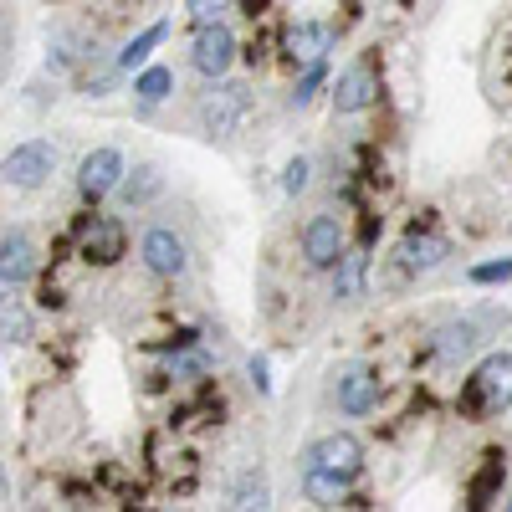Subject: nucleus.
Here are the masks:
<instances>
[{"mask_svg": "<svg viewBox=\"0 0 512 512\" xmlns=\"http://www.w3.org/2000/svg\"><path fill=\"white\" fill-rule=\"evenodd\" d=\"M328 47H333V26H328V21H303V26H292V36H287V57H292L297 67L323 62Z\"/></svg>", "mask_w": 512, "mask_h": 512, "instance_id": "obj_14", "label": "nucleus"}, {"mask_svg": "<svg viewBox=\"0 0 512 512\" xmlns=\"http://www.w3.org/2000/svg\"><path fill=\"white\" fill-rule=\"evenodd\" d=\"M134 93H139V103H144V108L164 103L169 93H175V72H169V67H144V72L134 77Z\"/></svg>", "mask_w": 512, "mask_h": 512, "instance_id": "obj_20", "label": "nucleus"}, {"mask_svg": "<svg viewBox=\"0 0 512 512\" xmlns=\"http://www.w3.org/2000/svg\"><path fill=\"white\" fill-rule=\"evenodd\" d=\"M57 169V149L47 139H26L6 154V180L16 190H36V185H47V175Z\"/></svg>", "mask_w": 512, "mask_h": 512, "instance_id": "obj_5", "label": "nucleus"}, {"mask_svg": "<svg viewBox=\"0 0 512 512\" xmlns=\"http://www.w3.org/2000/svg\"><path fill=\"white\" fill-rule=\"evenodd\" d=\"M139 262L154 272V277H185L190 272V246L180 231H169V226H149L144 241H139Z\"/></svg>", "mask_w": 512, "mask_h": 512, "instance_id": "obj_3", "label": "nucleus"}, {"mask_svg": "<svg viewBox=\"0 0 512 512\" xmlns=\"http://www.w3.org/2000/svg\"><path fill=\"white\" fill-rule=\"evenodd\" d=\"M482 338H487L482 318H451V323L436 328V344L431 349H436L441 364H461V359H472L482 349Z\"/></svg>", "mask_w": 512, "mask_h": 512, "instance_id": "obj_10", "label": "nucleus"}, {"mask_svg": "<svg viewBox=\"0 0 512 512\" xmlns=\"http://www.w3.org/2000/svg\"><path fill=\"white\" fill-rule=\"evenodd\" d=\"M441 262H446V241H441V236L410 231V236L400 241V267H405V272H436Z\"/></svg>", "mask_w": 512, "mask_h": 512, "instance_id": "obj_16", "label": "nucleus"}, {"mask_svg": "<svg viewBox=\"0 0 512 512\" xmlns=\"http://www.w3.org/2000/svg\"><path fill=\"white\" fill-rule=\"evenodd\" d=\"M461 405L472 415H497L512 405V354H487L477 364V374L466 379V395Z\"/></svg>", "mask_w": 512, "mask_h": 512, "instance_id": "obj_2", "label": "nucleus"}, {"mask_svg": "<svg viewBox=\"0 0 512 512\" xmlns=\"http://www.w3.org/2000/svg\"><path fill=\"white\" fill-rule=\"evenodd\" d=\"M359 292H364V251H344L333 267V297L338 303H354Z\"/></svg>", "mask_w": 512, "mask_h": 512, "instance_id": "obj_19", "label": "nucleus"}, {"mask_svg": "<svg viewBox=\"0 0 512 512\" xmlns=\"http://www.w3.org/2000/svg\"><path fill=\"white\" fill-rule=\"evenodd\" d=\"M308 175H313V164L297 154V159L282 169V190H287V195H303V190H308Z\"/></svg>", "mask_w": 512, "mask_h": 512, "instance_id": "obj_25", "label": "nucleus"}, {"mask_svg": "<svg viewBox=\"0 0 512 512\" xmlns=\"http://www.w3.org/2000/svg\"><path fill=\"white\" fill-rule=\"evenodd\" d=\"M0 277H6V292H16L36 277V246H31V236L21 226L6 231V246H0Z\"/></svg>", "mask_w": 512, "mask_h": 512, "instance_id": "obj_13", "label": "nucleus"}, {"mask_svg": "<svg viewBox=\"0 0 512 512\" xmlns=\"http://www.w3.org/2000/svg\"><path fill=\"white\" fill-rule=\"evenodd\" d=\"M231 62H236V36H231V26L226 21H216V26H195V41H190V67L200 72V77H226L231 72Z\"/></svg>", "mask_w": 512, "mask_h": 512, "instance_id": "obj_4", "label": "nucleus"}, {"mask_svg": "<svg viewBox=\"0 0 512 512\" xmlns=\"http://www.w3.org/2000/svg\"><path fill=\"white\" fill-rule=\"evenodd\" d=\"M123 175H128V164L118 149H93L77 164V190H82V200H103L123 185Z\"/></svg>", "mask_w": 512, "mask_h": 512, "instance_id": "obj_7", "label": "nucleus"}, {"mask_svg": "<svg viewBox=\"0 0 512 512\" xmlns=\"http://www.w3.org/2000/svg\"><path fill=\"white\" fill-rule=\"evenodd\" d=\"M164 36H169V21H154V26H144L134 41H123V52L113 57V77H118V72H134V67H144V62H149V52L159 47Z\"/></svg>", "mask_w": 512, "mask_h": 512, "instance_id": "obj_17", "label": "nucleus"}, {"mask_svg": "<svg viewBox=\"0 0 512 512\" xmlns=\"http://www.w3.org/2000/svg\"><path fill=\"white\" fill-rule=\"evenodd\" d=\"M251 384H256L262 395H272V379H267V359H262V354L251 359Z\"/></svg>", "mask_w": 512, "mask_h": 512, "instance_id": "obj_28", "label": "nucleus"}, {"mask_svg": "<svg viewBox=\"0 0 512 512\" xmlns=\"http://www.w3.org/2000/svg\"><path fill=\"white\" fill-rule=\"evenodd\" d=\"M303 492L318 507H338V502H344V492H349V477L323 472V466H303Z\"/></svg>", "mask_w": 512, "mask_h": 512, "instance_id": "obj_18", "label": "nucleus"}, {"mask_svg": "<svg viewBox=\"0 0 512 512\" xmlns=\"http://www.w3.org/2000/svg\"><path fill=\"white\" fill-rule=\"evenodd\" d=\"M164 195V169L159 164H139L134 175H123V185H118V200L128 205V210H144L149 200H159Z\"/></svg>", "mask_w": 512, "mask_h": 512, "instance_id": "obj_15", "label": "nucleus"}, {"mask_svg": "<svg viewBox=\"0 0 512 512\" xmlns=\"http://www.w3.org/2000/svg\"><path fill=\"white\" fill-rule=\"evenodd\" d=\"M190 21L195 26H216V21H226V11H231V0H190Z\"/></svg>", "mask_w": 512, "mask_h": 512, "instance_id": "obj_23", "label": "nucleus"}, {"mask_svg": "<svg viewBox=\"0 0 512 512\" xmlns=\"http://www.w3.org/2000/svg\"><path fill=\"white\" fill-rule=\"evenodd\" d=\"M507 507H512V492H507Z\"/></svg>", "mask_w": 512, "mask_h": 512, "instance_id": "obj_29", "label": "nucleus"}, {"mask_svg": "<svg viewBox=\"0 0 512 512\" xmlns=\"http://www.w3.org/2000/svg\"><path fill=\"white\" fill-rule=\"evenodd\" d=\"M374 93H379V82H374L369 62H354V67L338 72V82H333V113H364L374 103Z\"/></svg>", "mask_w": 512, "mask_h": 512, "instance_id": "obj_11", "label": "nucleus"}, {"mask_svg": "<svg viewBox=\"0 0 512 512\" xmlns=\"http://www.w3.org/2000/svg\"><path fill=\"white\" fill-rule=\"evenodd\" d=\"M267 502H272V492H267V477H262V472H246V477L236 482L231 507H267Z\"/></svg>", "mask_w": 512, "mask_h": 512, "instance_id": "obj_21", "label": "nucleus"}, {"mask_svg": "<svg viewBox=\"0 0 512 512\" xmlns=\"http://www.w3.org/2000/svg\"><path fill=\"white\" fill-rule=\"evenodd\" d=\"M26 338H31V318H26L21 303L6 297V344H26Z\"/></svg>", "mask_w": 512, "mask_h": 512, "instance_id": "obj_24", "label": "nucleus"}, {"mask_svg": "<svg viewBox=\"0 0 512 512\" xmlns=\"http://www.w3.org/2000/svg\"><path fill=\"white\" fill-rule=\"evenodd\" d=\"M472 282H477V287L512 282V256H502V262H482V267H472Z\"/></svg>", "mask_w": 512, "mask_h": 512, "instance_id": "obj_26", "label": "nucleus"}, {"mask_svg": "<svg viewBox=\"0 0 512 512\" xmlns=\"http://www.w3.org/2000/svg\"><path fill=\"white\" fill-rule=\"evenodd\" d=\"M303 466H323V472H338V477H359V466H364V446L354 441V436H323V441H313L308 451H303Z\"/></svg>", "mask_w": 512, "mask_h": 512, "instance_id": "obj_9", "label": "nucleus"}, {"mask_svg": "<svg viewBox=\"0 0 512 512\" xmlns=\"http://www.w3.org/2000/svg\"><path fill=\"white\" fill-rule=\"evenodd\" d=\"M323 77H328V57L313 62V67H303V77H297V88H292V108H308L313 93L323 88Z\"/></svg>", "mask_w": 512, "mask_h": 512, "instance_id": "obj_22", "label": "nucleus"}, {"mask_svg": "<svg viewBox=\"0 0 512 512\" xmlns=\"http://www.w3.org/2000/svg\"><path fill=\"white\" fill-rule=\"evenodd\" d=\"M82 256H88V262H98V267H113L118 256H123V226L113 221V216H88V226H82Z\"/></svg>", "mask_w": 512, "mask_h": 512, "instance_id": "obj_12", "label": "nucleus"}, {"mask_svg": "<svg viewBox=\"0 0 512 512\" xmlns=\"http://www.w3.org/2000/svg\"><path fill=\"white\" fill-rule=\"evenodd\" d=\"M246 108H251V88H246V82L216 77L205 88V98H200V128L210 139H231L236 128L246 123Z\"/></svg>", "mask_w": 512, "mask_h": 512, "instance_id": "obj_1", "label": "nucleus"}, {"mask_svg": "<svg viewBox=\"0 0 512 512\" xmlns=\"http://www.w3.org/2000/svg\"><path fill=\"white\" fill-rule=\"evenodd\" d=\"M169 369H175V379H185V374H205V369H210V359H205L200 349H190V354H180Z\"/></svg>", "mask_w": 512, "mask_h": 512, "instance_id": "obj_27", "label": "nucleus"}, {"mask_svg": "<svg viewBox=\"0 0 512 512\" xmlns=\"http://www.w3.org/2000/svg\"><path fill=\"white\" fill-rule=\"evenodd\" d=\"M349 251V241H344V221L338 216H313L308 226H303V256H308V267H318V272H328V267H338V256Z\"/></svg>", "mask_w": 512, "mask_h": 512, "instance_id": "obj_6", "label": "nucleus"}, {"mask_svg": "<svg viewBox=\"0 0 512 512\" xmlns=\"http://www.w3.org/2000/svg\"><path fill=\"white\" fill-rule=\"evenodd\" d=\"M333 405L344 410V415H369L379 405V379L369 364H349V369H338L333 379Z\"/></svg>", "mask_w": 512, "mask_h": 512, "instance_id": "obj_8", "label": "nucleus"}]
</instances>
